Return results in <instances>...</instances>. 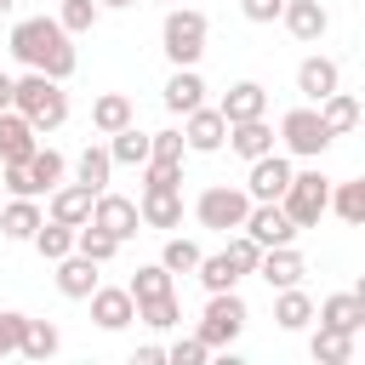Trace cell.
<instances>
[{
    "instance_id": "6da1fadb",
    "label": "cell",
    "mask_w": 365,
    "mask_h": 365,
    "mask_svg": "<svg viewBox=\"0 0 365 365\" xmlns=\"http://www.w3.org/2000/svg\"><path fill=\"white\" fill-rule=\"evenodd\" d=\"M68 40L74 34L57 17H23V23H11V57L23 68H34V74H51V80H68L74 63H80V51Z\"/></svg>"
},
{
    "instance_id": "7a4b0ae2",
    "label": "cell",
    "mask_w": 365,
    "mask_h": 365,
    "mask_svg": "<svg viewBox=\"0 0 365 365\" xmlns=\"http://www.w3.org/2000/svg\"><path fill=\"white\" fill-rule=\"evenodd\" d=\"M11 108H17L34 131H57V125L68 120V91H63V80L29 68V74L11 86Z\"/></svg>"
},
{
    "instance_id": "3957f363",
    "label": "cell",
    "mask_w": 365,
    "mask_h": 365,
    "mask_svg": "<svg viewBox=\"0 0 365 365\" xmlns=\"http://www.w3.org/2000/svg\"><path fill=\"white\" fill-rule=\"evenodd\" d=\"M160 51L171 57V68H194L205 51V11L194 6H171L160 23Z\"/></svg>"
},
{
    "instance_id": "277c9868",
    "label": "cell",
    "mask_w": 365,
    "mask_h": 365,
    "mask_svg": "<svg viewBox=\"0 0 365 365\" xmlns=\"http://www.w3.org/2000/svg\"><path fill=\"white\" fill-rule=\"evenodd\" d=\"M325 205H331V177H319V171H291V182H285V194H279V211H285L297 228H319Z\"/></svg>"
},
{
    "instance_id": "5b68a950",
    "label": "cell",
    "mask_w": 365,
    "mask_h": 365,
    "mask_svg": "<svg viewBox=\"0 0 365 365\" xmlns=\"http://www.w3.org/2000/svg\"><path fill=\"white\" fill-rule=\"evenodd\" d=\"M279 137H285V154H297V160H319V154L331 148V131H325V120H319L314 103L285 108V114H279Z\"/></svg>"
},
{
    "instance_id": "8992f818",
    "label": "cell",
    "mask_w": 365,
    "mask_h": 365,
    "mask_svg": "<svg viewBox=\"0 0 365 365\" xmlns=\"http://www.w3.org/2000/svg\"><path fill=\"white\" fill-rule=\"evenodd\" d=\"M245 211H251V194H245V188H234V182H211V188L194 200L200 228H217V234H234V228L245 222Z\"/></svg>"
},
{
    "instance_id": "52a82bcc",
    "label": "cell",
    "mask_w": 365,
    "mask_h": 365,
    "mask_svg": "<svg viewBox=\"0 0 365 365\" xmlns=\"http://www.w3.org/2000/svg\"><path fill=\"white\" fill-rule=\"evenodd\" d=\"M240 331H245V297H240V291H211V302H205L194 336H200L205 348H228Z\"/></svg>"
},
{
    "instance_id": "ba28073f",
    "label": "cell",
    "mask_w": 365,
    "mask_h": 365,
    "mask_svg": "<svg viewBox=\"0 0 365 365\" xmlns=\"http://www.w3.org/2000/svg\"><path fill=\"white\" fill-rule=\"evenodd\" d=\"M240 228H245L262 251H268V245H291V240L302 234V228L279 211V200H251V211H245V222H240Z\"/></svg>"
},
{
    "instance_id": "9c48e42d",
    "label": "cell",
    "mask_w": 365,
    "mask_h": 365,
    "mask_svg": "<svg viewBox=\"0 0 365 365\" xmlns=\"http://www.w3.org/2000/svg\"><path fill=\"white\" fill-rule=\"evenodd\" d=\"M86 222H97V228H103V234H114L120 245H125V240L143 228V217H137V200H125V194H108V188L91 200V217H86Z\"/></svg>"
},
{
    "instance_id": "30bf717a",
    "label": "cell",
    "mask_w": 365,
    "mask_h": 365,
    "mask_svg": "<svg viewBox=\"0 0 365 365\" xmlns=\"http://www.w3.org/2000/svg\"><path fill=\"white\" fill-rule=\"evenodd\" d=\"M291 171H297V165H291L285 154H274V148H268V154H257V160H251L245 194H251V200H279V194H285V182H291Z\"/></svg>"
},
{
    "instance_id": "8fae6325",
    "label": "cell",
    "mask_w": 365,
    "mask_h": 365,
    "mask_svg": "<svg viewBox=\"0 0 365 365\" xmlns=\"http://www.w3.org/2000/svg\"><path fill=\"white\" fill-rule=\"evenodd\" d=\"M86 302H91L97 331H125V325L137 319V302H131V291H125V285H97Z\"/></svg>"
},
{
    "instance_id": "7c38bea8",
    "label": "cell",
    "mask_w": 365,
    "mask_h": 365,
    "mask_svg": "<svg viewBox=\"0 0 365 365\" xmlns=\"http://www.w3.org/2000/svg\"><path fill=\"white\" fill-rule=\"evenodd\" d=\"M222 137H228V120H222L217 108H205V103H200V108H188V114H182V143H188L194 154H217V148H222Z\"/></svg>"
},
{
    "instance_id": "4fadbf2b",
    "label": "cell",
    "mask_w": 365,
    "mask_h": 365,
    "mask_svg": "<svg viewBox=\"0 0 365 365\" xmlns=\"http://www.w3.org/2000/svg\"><path fill=\"white\" fill-rule=\"evenodd\" d=\"M257 274L268 279V291H285V285H302L308 262H302V251H297V245H268V251L257 257Z\"/></svg>"
},
{
    "instance_id": "5bb4252c",
    "label": "cell",
    "mask_w": 365,
    "mask_h": 365,
    "mask_svg": "<svg viewBox=\"0 0 365 365\" xmlns=\"http://www.w3.org/2000/svg\"><path fill=\"white\" fill-rule=\"evenodd\" d=\"M279 23L291 29V40L314 46V40H325V29H331V11H325L319 0H285V6H279Z\"/></svg>"
},
{
    "instance_id": "9a60e30c",
    "label": "cell",
    "mask_w": 365,
    "mask_h": 365,
    "mask_svg": "<svg viewBox=\"0 0 365 365\" xmlns=\"http://www.w3.org/2000/svg\"><path fill=\"white\" fill-rule=\"evenodd\" d=\"M217 114H222L228 125H234V120H257V114H268V86H262V80H234V86L222 91Z\"/></svg>"
},
{
    "instance_id": "2e32d148",
    "label": "cell",
    "mask_w": 365,
    "mask_h": 365,
    "mask_svg": "<svg viewBox=\"0 0 365 365\" xmlns=\"http://www.w3.org/2000/svg\"><path fill=\"white\" fill-rule=\"evenodd\" d=\"M137 217H143V228H160V234H171V228L182 222V188H143V200H137Z\"/></svg>"
},
{
    "instance_id": "e0dca14e",
    "label": "cell",
    "mask_w": 365,
    "mask_h": 365,
    "mask_svg": "<svg viewBox=\"0 0 365 365\" xmlns=\"http://www.w3.org/2000/svg\"><path fill=\"white\" fill-rule=\"evenodd\" d=\"M314 319L331 325V331L359 336V325H365V291H336V297H325V302L314 308Z\"/></svg>"
},
{
    "instance_id": "ac0fdd59",
    "label": "cell",
    "mask_w": 365,
    "mask_h": 365,
    "mask_svg": "<svg viewBox=\"0 0 365 365\" xmlns=\"http://www.w3.org/2000/svg\"><path fill=\"white\" fill-rule=\"evenodd\" d=\"M336 86H342V68H336V57H319V51H314V57H302V63H297V91H302L308 103L331 97Z\"/></svg>"
},
{
    "instance_id": "d6986e66",
    "label": "cell",
    "mask_w": 365,
    "mask_h": 365,
    "mask_svg": "<svg viewBox=\"0 0 365 365\" xmlns=\"http://www.w3.org/2000/svg\"><path fill=\"white\" fill-rule=\"evenodd\" d=\"M40 148V131L17 114V108H0V165H11V160H29Z\"/></svg>"
},
{
    "instance_id": "ffe728a7",
    "label": "cell",
    "mask_w": 365,
    "mask_h": 365,
    "mask_svg": "<svg viewBox=\"0 0 365 365\" xmlns=\"http://www.w3.org/2000/svg\"><path fill=\"white\" fill-rule=\"evenodd\" d=\"M222 143H228L240 160H257V154H268V148H274V125H268V114H257V120H234Z\"/></svg>"
},
{
    "instance_id": "44dd1931",
    "label": "cell",
    "mask_w": 365,
    "mask_h": 365,
    "mask_svg": "<svg viewBox=\"0 0 365 365\" xmlns=\"http://www.w3.org/2000/svg\"><path fill=\"white\" fill-rule=\"evenodd\" d=\"M57 291H63V297H74V302H86V297L97 291V262H91V257H80V251L57 257Z\"/></svg>"
},
{
    "instance_id": "7402d4cb",
    "label": "cell",
    "mask_w": 365,
    "mask_h": 365,
    "mask_svg": "<svg viewBox=\"0 0 365 365\" xmlns=\"http://www.w3.org/2000/svg\"><path fill=\"white\" fill-rule=\"evenodd\" d=\"M46 222V211L29 200V194H11V200H0V234L6 240H34V228Z\"/></svg>"
},
{
    "instance_id": "603a6c76",
    "label": "cell",
    "mask_w": 365,
    "mask_h": 365,
    "mask_svg": "<svg viewBox=\"0 0 365 365\" xmlns=\"http://www.w3.org/2000/svg\"><path fill=\"white\" fill-rule=\"evenodd\" d=\"M91 200H97V194H91L86 182H57V188H51V217L68 222V228H80V222L91 217Z\"/></svg>"
},
{
    "instance_id": "cb8c5ba5",
    "label": "cell",
    "mask_w": 365,
    "mask_h": 365,
    "mask_svg": "<svg viewBox=\"0 0 365 365\" xmlns=\"http://www.w3.org/2000/svg\"><path fill=\"white\" fill-rule=\"evenodd\" d=\"M314 108H319V120H325V131H331V137H342V131H354V125H359V97H354V91H342V86H336L331 97H319Z\"/></svg>"
},
{
    "instance_id": "d4e9b609",
    "label": "cell",
    "mask_w": 365,
    "mask_h": 365,
    "mask_svg": "<svg viewBox=\"0 0 365 365\" xmlns=\"http://www.w3.org/2000/svg\"><path fill=\"white\" fill-rule=\"evenodd\" d=\"M274 325H279V331H302V325H314V297H308L302 285H285V291L274 297Z\"/></svg>"
},
{
    "instance_id": "484cf974",
    "label": "cell",
    "mask_w": 365,
    "mask_h": 365,
    "mask_svg": "<svg viewBox=\"0 0 365 365\" xmlns=\"http://www.w3.org/2000/svg\"><path fill=\"white\" fill-rule=\"evenodd\" d=\"M205 103V80L194 74V68H171V80H165V108L171 114H188V108H200Z\"/></svg>"
},
{
    "instance_id": "4316f807",
    "label": "cell",
    "mask_w": 365,
    "mask_h": 365,
    "mask_svg": "<svg viewBox=\"0 0 365 365\" xmlns=\"http://www.w3.org/2000/svg\"><path fill=\"white\" fill-rule=\"evenodd\" d=\"M137 120V108H131V97L125 91H103L97 103H91V125L103 131V137H114L120 125H131Z\"/></svg>"
},
{
    "instance_id": "83f0119b",
    "label": "cell",
    "mask_w": 365,
    "mask_h": 365,
    "mask_svg": "<svg viewBox=\"0 0 365 365\" xmlns=\"http://www.w3.org/2000/svg\"><path fill=\"white\" fill-rule=\"evenodd\" d=\"M23 165H29V188H34V200H40V194H51V188L63 182V171H68V160H63L57 148H34Z\"/></svg>"
},
{
    "instance_id": "f1b7e54d",
    "label": "cell",
    "mask_w": 365,
    "mask_h": 365,
    "mask_svg": "<svg viewBox=\"0 0 365 365\" xmlns=\"http://www.w3.org/2000/svg\"><path fill=\"white\" fill-rule=\"evenodd\" d=\"M57 342H63V336H57V325H51V319H23L17 354H23V359H51V354H57Z\"/></svg>"
},
{
    "instance_id": "f546056e",
    "label": "cell",
    "mask_w": 365,
    "mask_h": 365,
    "mask_svg": "<svg viewBox=\"0 0 365 365\" xmlns=\"http://www.w3.org/2000/svg\"><path fill=\"white\" fill-rule=\"evenodd\" d=\"M308 354H314L319 365H348V359H354V336H348V331H331V325H319V331L308 336Z\"/></svg>"
},
{
    "instance_id": "4dcf8cb0",
    "label": "cell",
    "mask_w": 365,
    "mask_h": 365,
    "mask_svg": "<svg viewBox=\"0 0 365 365\" xmlns=\"http://www.w3.org/2000/svg\"><path fill=\"white\" fill-rule=\"evenodd\" d=\"M108 160H114V165H143V160H148V131H137V120L120 125V131L108 137Z\"/></svg>"
},
{
    "instance_id": "1f68e13d",
    "label": "cell",
    "mask_w": 365,
    "mask_h": 365,
    "mask_svg": "<svg viewBox=\"0 0 365 365\" xmlns=\"http://www.w3.org/2000/svg\"><path fill=\"white\" fill-rule=\"evenodd\" d=\"M108 177H114V160H108V148H97V143H91V148L74 160V182H86L91 194H103V188H108Z\"/></svg>"
},
{
    "instance_id": "d6a6232c",
    "label": "cell",
    "mask_w": 365,
    "mask_h": 365,
    "mask_svg": "<svg viewBox=\"0 0 365 365\" xmlns=\"http://www.w3.org/2000/svg\"><path fill=\"white\" fill-rule=\"evenodd\" d=\"M194 274H200V285H205V291H234V285H240V268H234V257H228V251H217V257H205V251H200Z\"/></svg>"
},
{
    "instance_id": "836d02e7",
    "label": "cell",
    "mask_w": 365,
    "mask_h": 365,
    "mask_svg": "<svg viewBox=\"0 0 365 365\" xmlns=\"http://www.w3.org/2000/svg\"><path fill=\"white\" fill-rule=\"evenodd\" d=\"M171 279H177V274H171L165 262H143V268L131 274V285H125V291H131V302H148V297H165V291H177Z\"/></svg>"
},
{
    "instance_id": "e575fe53",
    "label": "cell",
    "mask_w": 365,
    "mask_h": 365,
    "mask_svg": "<svg viewBox=\"0 0 365 365\" xmlns=\"http://www.w3.org/2000/svg\"><path fill=\"white\" fill-rule=\"evenodd\" d=\"M29 245H34L46 262H57V257H68V251H74V228L51 217V222H40V228H34V240H29Z\"/></svg>"
},
{
    "instance_id": "d590c367",
    "label": "cell",
    "mask_w": 365,
    "mask_h": 365,
    "mask_svg": "<svg viewBox=\"0 0 365 365\" xmlns=\"http://www.w3.org/2000/svg\"><path fill=\"white\" fill-rule=\"evenodd\" d=\"M325 211H336L342 222H365V182L354 177V182H331V205Z\"/></svg>"
},
{
    "instance_id": "8d00e7d4",
    "label": "cell",
    "mask_w": 365,
    "mask_h": 365,
    "mask_svg": "<svg viewBox=\"0 0 365 365\" xmlns=\"http://www.w3.org/2000/svg\"><path fill=\"white\" fill-rule=\"evenodd\" d=\"M74 251H80V257H91V262L103 268V262L120 251V240H114V234H103L97 222H80V228H74Z\"/></svg>"
},
{
    "instance_id": "74e56055",
    "label": "cell",
    "mask_w": 365,
    "mask_h": 365,
    "mask_svg": "<svg viewBox=\"0 0 365 365\" xmlns=\"http://www.w3.org/2000/svg\"><path fill=\"white\" fill-rule=\"evenodd\" d=\"M137 319H143L148 331H171V325L182 319V302H177V291H165V297H148V302H137Z\"/></svg>"
},
{
    "instance_id": "f35d334b",
    "label": "cell",
    "mask_w": 365,
    "mask_h": 365,
    "mask_svg": "<svg viewBox=\"0 0 365 365\" xmlns=\"http://www.w3.org/2000/svg\"><path fill=\"white\" fill-rule=\"evenodd\" d=\"M97 17H103V6H97V0H63V11H57V23H63L68 34L97 29Z\"/></svg>"
},
{
    "instance_id": "ab89813d",
    "label": "cell",
    "mask_w": 365,
    "mask_h": 365,
    "mask_svg": "<svg viewBox=\"0 0 365 365\" xmlns=\"http://www.w3.org/2000/svg\"><path fill=\"white\" fill-rule=\"evenodd\" d=\"M160 262H165L171 274H194L200 245H194V240H182V234H171V240H165V251H160Z\"/></svg>"
},
{
    "instance_id": "60d3db41",
    "label": "cell",
    "mask_w": 365,
    "mask_h": 365,
    "mask_svg": "<svg viewBox=\"0 0 365 365\" xmlns=\"http://www.w3.org/2000/svg\"><path fill=\"white\" fill-rule=\"evenodd\" d=\"M143 188H182V165L177 160H143Z\"/></svg>"
},
{
    "instance_id": "b9f144b4",
    "label": "cell",
    "mask_w": 365,
    "mask_h": 365,
    "mask_svg": "<svg viewBox=\"0 0 365 365\" xmlns=\"http://www.w3.org/2000/svg\"><path fill=\"white\" fill-rule=\"evenodd\" d=\"M182 154H188L182 131H148V160H177L182 165Z\"/></svg>"
},
{
    "instance_id": "7bdbcfd3",
    "label": "cell",
    "mask_w": 365,
    "mask_h": 365,
    "mask_svg": "<svg viewBox=\"0 0 365 365\" xmlns=\"http://www.w3.org/2000/svg\"><path fill=\"white\" fill-rule=\"evenodd\" d=\"M228 257H234V268H240V274H257V257H262V245H257L245 228H234V240H228Z\"/></svg>"
},
{
    "instance_id": "ee69618b",
    "label": "cell",
    "mask_w": 365,
    "mask_h": 365,
    "mask_svg": "<svg viewBox=\"0 0 365 365\" xmlns=\"http://www.w3.org/2000/svg\"><path fill=\"white\" fill-rule=\"evenodd\" d=\"M205 354H211V348H205L200 336H177V342L165 348V359H171V365H205Z\"/></svg>"
},
{
    "instance_id": "f6af8a7d",
    "label": "cell",
    "mask_w": 365,
    "mask_h": 365,
    "mask_svg": "<svg viewBox=\"0 0 365 365\" xmlns=\"http://www.w3.org/2000/svg\"><path fill=\"white\" fill-rule=\"evenodd\" d=\"M23 319H29V314H17V308H0V359H6V354H17Z\"/></svg>"
},
{
    "instance_id": "bcb514c9",
    "label": "cell",
    "mask_w": 365,
    "mask_h": 365,
    "mask_svg": "<svg viewBox=\"0 0 365 365\" xmlns=\"http://www.w3.org/2000/svg\"><path fill=\"white\" fill-rule=\"evenodd\" d=\"M279 6H285V0H240V11H245L251 23H274V17H279Z\"/></svg>"
},
{
    "instance_id": "7dc6e473",
    "label": "cell",
    "mask_w": 365,
    "mask_h": 365,
    "mask_svg": "<svg viewBox=\"0 0 365 365\" xmlns=\"http://www.w3.org/2000/svg\"><path fill=\"white\" fill-rule=\"evenodd\" d=\"M160 359H165V348H154V342H148V348H137V354H131V365H160Z\"/></svg>"
},
{
    "instance_id": "c3c4849f",
    "label": "cell",
    "mask_w": 365,
    "mask_h": 365,
    "mask_svg": "<svg viewBox=\"0 0 365 365\" xmlns=\"http://www.w3.org/2000/svg\"><path fill=\"white\" fill-rule=\"evenodd\" d=\"M11 86H17V80H11L6 68H0V108H11Z\"/></svg>"
},
{
    "instance_id": "681fc988",
    "label": "cell",
    "mask_w": 365,
    "mask_h": 365,
    "mask_svg": "<svg viewBox=\"0 0 365 365\" xmlns=\"http://www.w3.org/2000/svg\"><path fill=\"white\" fill-rule=\"evenodd\" d=\"M97 6H137V0H97Z\"/></svg>"
},
{
    "instance_id": "f907efd6",
    "label": "cell",
    "mask_w": 365,
    "mask_h": 365,
    "mask_svg": "<svg viewBox=\"0 0 365 365\" xmlns=\"http://www.w3.org/2000/svg\"><path fill=\"white\" fill-rule=\"evenodd\" d=\"M11 6H17V0H0V17H6V11H11Z\"/></svg>"
},
{
    "instance_id": "816d5d0a",
    "label": "cell",
    "mask_w": 365,
    "mask_h": 365,
    "mask_svg": "<svg viewBox=\"0 0 365 365\" xmlns=\"http://www.w3.org/2000/svg\"><path fill=\"white\" fill-rule=\"evenodd\" d=\"M165 6H177V0H165Z\"/></svg>"
}]
</instances>
